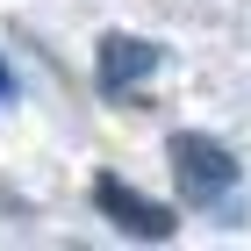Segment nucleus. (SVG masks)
Instances as JSON below:
<instances>
[{"label":"nucleus","mask_w":251,"mask_h":251,"mask_svg":"<svg viewBox=\"0 0 251 251\" xmlns=\"http://www.w3.org/2000/svg\"><path fill=\"white\" fill-rule=\"evenodd\" d=\"M151 72H158V43H144V36H108L100 43V94L108 100H122L136 79H151Z\"/></svg>","instance_id":"obj_3"},{"label":"nucleus","mask_w":251,"mask_h":251,"mask_svg":"<svg viewBox=\"0 0 251 251\" xmlns=\"http://www.w3.org/2000/svg\"><path fill=\"white\" fill-rule=\"evenodd\" d=\"M94 201L115 215V230H122V237H151V244H158V237H173V208H158V201L129 194L122 179H100V187H94Z\"/></svg>","instance_id":"obj_2"},{"label":"nucleus","mask_w":251,"mask_h":251,"mask_svg":"<svg viewBox=\"0 0 251 251\" xmlns=\"http://www.w3.org/2000/svg\"><path fill=\"white\" fill-rule=\"evenodd\" d=\"M165 151H173V179H179V194H187L194 208H223V215H237V158L223 151L215 136L179 129Z\"/></svg>","instance_id":"obj_1"},{"label":"nucleus","mask_w":251,"mask_h":251,"mask_svg":"<svg viewBox=\"0 0 251 251\" xmlns=\"http://www.w3.org/2000/svg\"><path fill=\"white\" fill-rule=\"evenodd\" d=\"M0 100H15V72H7V65H0Z\"/></svg>","instance_id":"obj_4"}]
</instances>
